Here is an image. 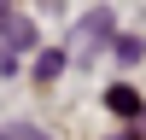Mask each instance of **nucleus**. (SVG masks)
Instances as JSON below:
<instances>
[{"instance_id": "obj_1", "label": "nucleus", "mask_w": 146, "mask_h": 140, "mask_svg": "<svg viewBox=\"0 0 146 140\" xmlns=\"http://www.w3.org/2000/svg\"><path fill=\"white\" fill-rule=\"evenodd\" d=\"M58 70H64V53H41V64H35V76H41V82H53Z\"/></svg>"}, {"instance_id": "obj_2", "label": "nucleus", "mask_w": 146, "mask_h": 140, "mask_svg": "<svg viewBox=\"0 0 146 140\" xmlns=\"http://www.w3.org/2000/svg\"><path fill=\"white\" fill-rule=\"evenodd\" d=\"M0 140H53V134H41V128H29V123H12V128H0Z\"/></svg>"}, {"instance_id": "obj_3", "label": "nucleus", "mask_w": 146, "mask_h": 140, "mask_svg": "<svg viewBox=\"0 0 146 140\" xmlns=\"http://www.w3.org/2000/svg\"><path fill=\"white\" fill-rule=\"evenodd\" d=\"M6 47H29V23H18V18H6Z\"/></svg>"}, {"instance_id": "obj_4", "label": "nucleus", "mask_w": 146, "mask_h": 140, "mask_svg": "<svg viewBox=\"0 0 146 140\" xmlns=\"http://www.w3.org/2000/svg\"><path fill=\"white\" fill-rule=\"evenodd\" d=\"M111 111H129V117H135V111H140V99H135L129 88H117V93H111Z\"/></svg>"}]
</instances>
